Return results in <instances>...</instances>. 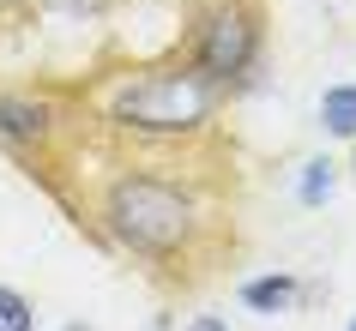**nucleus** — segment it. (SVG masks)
<instances>
[{
	"mask_svg": "<svg viewBox=\"0 0 356 331\" xmlns=\"http://www.w3.org/2000/svg\"><path fill=\"white\" fill-rule=\"evenodd\" d=\"M188 331H229V325H224V319H218V313H200V319H193Z\"/></svg>",
	"mask_w": 356,
	"mask_h": 331,
	"instance_id": "nucleus-10",
	"label": "nucleus"
},
{
	"mask_svg": "<svg viewBox=\"0 0 356 331\" xmlns=\"http://www.w3.org/2000/svg\"><path fill=\"white\" fill-rule=\"evenodd\" d=\"M42 6H55V12H67V19H97L109 0H42Z\"/></svg>",
	"mask_w": 356,
	"mask_h": 331,
	"instance_id": "nucleus-9",
	"label": "nucleus"
},
{
	"mask_svg": "<svg viewBox=\"0 0 356 331\" xmlns=\"http://www.w3.org/2000/svg\"><path fill=\"white\" fill-rule=\"evenodd\" d=\"M296 295H302V283H296L290 271L248 277V283H242V307H248V313H266V319H272V313H290V307H296Z\"/></svg>",
	"mask_w": 356,
	"mask_h": 331,
	"instance_id": "nucleus-5",
	"label": "nucleus"
},
{
	"mask_svg": "<svg viewBox=\"0 0 356 331\" xmlns=\"http://www.w3.org/2000/svg\"><path fill=\"white\" fill-rule=\"evenodd\" d=\"M49 127H55V114H49L42 96H24V91H6V96H0V145L31 151V145L49 139Z\"/></svg>",
	"mask_w": 356,
	"mask_h": 331,
	"instance_id": "nucleus-4",
	"label": "nucleus"
},
{
	"mask_svg": "<svg viewBox=\"0 0 356 331\" xmlns=\"http://www.w3.org/2000/svg\"><path fill=\"white\" fill-rule=\"evenodd\" d=\"M260 60V19L242 0H218L206 19H200V42H193V73L206 78L211 91H229V85H248Z\"/></svg>",
	"mask_w": 356,
	"mask_h": 331,
	"instance_id": "nucleus-3",
	"label": "nucleus"
},
{
	"mask_svg": "<svg viewBox=\"0 0 356 331\" xmlns=\"http://www.w3.org/2000/svg\"><path fill=\"white\" fill-rule=\"evenodd\" d=\"M109 235L139 259H175L193 241V199L157 175H121L103 199Z\"/></svg>",
	"mask_w": 356,
	"mask_h": 331,
	"instance_id": "nucleus-1",
	"label": "nucleus"
},
{
	"mask_svg": "<svg viewBox=\"0 0 356 331\" xmlns=\"http://www.w3.org/2000/svg\"><path fill=\"white\" fill-rule=\"evenodd\" d=\"M332 187H338V163H332V157H314V163H302L296 199L308 205V211H320V205L332 199Z\"/></svg>",
	"mask_w": 356,
	"mask_h": 331,
	"instance_id": "nucleus-7",
	"label": "nucleus"
},
{
	"mask_svg": "<svg viewBox=\"0 0 356 331\" xmlns=\"http://www.w3.org/2000/svg\"><path fill=\"white\" fill-rule=\"evenodd\" d=\"M0 331H37V307L6 283H0Z\"/></svg>",
	"mask_w": 356,
	"mask_h": 331,
	"instance_id": "nucleus-8",
	"label": "nucleus"
},
{
	"mask_svg": "<svg viewBox=\"0 0 356 331\" xmlns=\"http://www.w3.org/2000/svg\"><path fill=\"white\" fill-rule=\"evenodd\" d=\"M60 331H91V325H60Z\"/></svg>",
	"mask_w": 356,
	"mask_h": 331,
	"instance_id": "nucleus-11",
	"label": "nucleus"
},
{
	"mask_svg": "<svg viewBox=\"0 0 356 331\" xmlns=\"http://www.w3.org/2000/svg\"><path fill=\"white\" fill-rule=\"evenodd\" d=\"M218 109V91L193 67H163V73L133 78L127 91L115 96L109 121L127 133H145V139H181V133H200Z\"/></svg>",
	"mask_w": 356,
	"mask_h": 331,
	"instance_id": "nucleus-2",
	"label": "nucleus"
},
{
	"mask_svg": "<svg viewBox=\"0 0 356 331\" xmlns=\"http://www.w3.org/2000/svg\"><path fill=\"white\" fill-rule=\"evenodd\" d=\"M0 6H6V0H0Z\"/></svg>",
	"mask_w": 356,
	"mask_h": 331,
	"instance_id": "nucleus-13",
	"label": "nucleus"
},
{
	"mask_svg": "<svg viewBox=\"0 0 356 331\" xmlns=\"http://www.w3.org/2000/svg\"><path fill=\"white\" fill-rule=\"evenodd\" d=\"M344 331H356V319H350V325H344Z\"/></svg>",
	"mask_w": 356,
	"mask_h": 331,
	"instance_id": "nucleus-12",
	"label": "nucleus"
},
{
	"mask_svg": "<svg viewBox=\"0 0 356 331\" xmlns=\"http://www.w3.org/2000/svg\"><path fill=\"white\" fill-rule=\"evenodd\" d=\"M320 127L338 139H356V85H326L320 96Z\"/></svg>",
	"mask_w": 356,
	"mask_h": 331,
	"instance_id": "nucleus-6",
	"label": "nucleus"
}]
</instances>
